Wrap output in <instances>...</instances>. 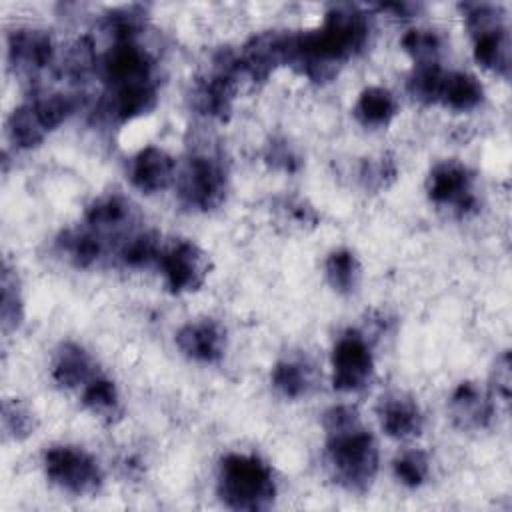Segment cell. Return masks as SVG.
Instances as JSON below:
<instances>
[{"instance_id": "1", "label": "cell", "mask_w": 512, "mask_h": 512, "mask_svg": "<svg viewBox=\"0 0 512 512\" xmlns=\"http://www.w3.org/2000/svg\"><path fill=\"white\" fill-rule=\"evenodd\" d=\"M370 30V16L362 8L332 6L316 30L292 32L288 66L312 82H330L346 60L364 50Z\"/></svg>"}, {"instance_id": "2", "label": "cell", "mask_w": 512, "mask_h": 512, "mask_svg": "<svg viewBox=\"0 0 512 512\" xmlns=\"http://www.w3.org/2000/svg\"><path fill=\"white\" fill-rule=\"evenodd\" d=\"M326 434V466L332 480L352 494L370 490L378 474V444L364 428L354 406H332L322 416Z\"/></svg>"}, {"instance_id": "3", "label": "cell", "mask_w": 512, "mask_h": 512, "mask_svg": "<svg viewBox=\"0 0 512 512\" xmlns=\"http://www.w3.org/2000/svg\"><path fill=\"white\" fill-rule=\"evenodd\" d=\"M216 490L230 510H268L276 500V480L270 466L252 454L224 456Z\"/></svg>"}, {"instance_id": "4", "label": "cell", "mask_w": 512, "mask_h": 512, "mask_svg": "<svg viewBox=\"0 0 512 512\" xmlns=\"http://www.w3.org/2000/svg\"><path fill=\"white\" fill-rule=\"evenodd\" d=\"M464 24L472 38V54L480 68L508 78L512 42L506 22V12L500 4L466 2L460 6Z\"/></svg>"}, {"instance_id": "5", "label": "cell", "mask_w": 512, "mask_h": 512, "mask_svg": "<svg viewBox=\"0 0 512 512\" xmlns=\"http://www.w3.org/2000/svg\"><path fill=\"white\" fill-rule=\"evenodd\" d=\"M176 194L184 208L212 212L220 208L228 194V168L220 156L196 152L186 158L176 172Z\"/></svg>"}, {"instance_id": "6", "label": "cell", "mask_w": 512, "mask_h": 512, "mask_svg": "<svg viewBox=\"0 0 512 512\" xmlns=\"http://www.w3.org/2000/svg\"><path fill=\"white\" fill-rule=\"evenodd\" d=\"M46 478L72 496H92L102 488L98 460L78 446H52L44 452Z\"/></svg>"}, {"instance_id": "7", "label": "cell", "mask_w": 512, "mask_h": 512, "mask_svg": "<svg viewBox=\"0 0 512 512\" xmlns=\"http://www.w3.org/2000/svg\"><path fill=\"white\" fill-rule=\"evenodd\" d=\"M242 70L238 54L220 50L214 58V68L208 76L200 78L192 90L194 108L214 120H228L238 94Z\"/></svg>"}, {"instance_id": "8", "label": "cell", "mask_w": 512, "mask_h": 512, "mask_svg": "<svg viewBox=\"0 0 512 512\" xmlns=\"http://www.w3.org/2000/svg\"><path fill=\"white\" fill-rule=\"evenodd\" d=\"M426 194L430 202L454 216H468L476 210V178L460 160H442L432 166L426 178Z\"/></svg>"}, {"instance_id": "9", "label": "cell", "mask_w": 512, "mask_h": 512, "mask_svg": "<svg viewBox=\"0 0 512 512\" xmlns=\"http://www.w3.org/2000/svg\"><path fill=\"white\" fill-rule=\"evenodd\" d=\"M158 266L172 294H190L204 286L210 274L208 254L192 240H174L162 248Z\"/></svg>"}, {"instance_id": "10", "label": "cell", "mask_w": 512, "mask_h": 512, "mask_svg": "<svg viewBox=\"0 0 512 512\" xmlns=\"http://www.w3.org/2000/svg\"><path fill=\"white\" fill-rule=\"evenodd\" d=\"M374 376V358L368 340L348 330L332 348V386L338 392L354 394L364 390Z\"/></svg>"}, {"instance_id": "11", "label": "cell", "mask_w": 512, "mask_h": 512, "mask_svg": "<svg viewBox=\"0 0 512 512\" xmlns=\"http://www.w3.org/2000/svg\"><path fill=\"white\" fill-rule=\"evenodd\" d=\"M136 224V206L118 192L94 198L84 212V226L104 238L114 248V252L130 234L136 232Z\"/></svg>"}, {"instance_id": "12", "label": "cell", "mask_w": 512, "mask_h": 512, "mask_svg": "<svg viewBox=\"0 0 512 512\" xmlns=\"http://www.w3.org/2000/svg\"><path fill=\"white\" fill-rule=\"evenodd\" d=\"M156 62L152 54L138 40L114 42L98 60V74L106 88L154 80Z\"/></svg>"}, {"instance_id": "13", "label": "cell", "mask_w": 512, "mask_h": 512, "mask_svg": "<svg viewBox=\"0 0 512 512\" xmlns=\"http://www.w3.org/2000/svg\"><path fill=\"white\" fill-rule=\"evenodd\" d=\"M8 62L18 76L38 80L56 62V44L42 28H16L8 32Z\"/></svg>"}, {"instance_id": "14", "label": "cell", "mask_w": 512, "mask_h": 512, "mask_svg": "<svg viewBox=\"0 0 512 512\" xmlns=\"http://www.w3.org/2000/svg\"><path fill=\"white\" fill-rule=\"evenodd\" d=\"M290 44L292 32L280 30H266L254 34L240 50L238 62L242 76L250 78L252 82H264L272 72L280 66H288L290 58Z\"/></svg>"}, {"instance_id": "15", "label": "cell", "mask_w": 512, "mask_h": 512, "mask_svg": "<svg viewBox=\"0 0 512 512\" xmlns=\"http://www.w3.org/2000/svg\"><path fill=\"white\" fill-rule=\"evenodd\" d=\"M174 342L178 350L194 362L216 364L226 354V328L214 318L190 320L178 328Z\"/></svg>"}, {"instance_id": "16", "label": "cell", "mask_w": 512, "mask_h": 512, "mask_svg": "<svg viewBox=\"0 0 512 512\" xmlns=\"http://www.w3.org/2000/svg\"><path fill=\"white\" fill-rule=\"evenodd\" d=\"M498 406L490 392L476 382H460L450 400H448V414L456 428L464 432L484 430L492 424Z\"/></svg>"}, {"instance_id": "17", "label": "cell", "mask_w": 512, "mask_h": 512, "mask_svg": "<svg viewBox=\"0 0 512 512\" xmlns=\"http://www.w3.org/2000/svg\"><path fill=\"white\" fill-rule=\"evenodd\" d=\"M102 112L110 122L124 124L150 114L158 104L156 80L130 82L106 88L102 96Z\"/></svg>"}, {"instance_id": "18", "label": "cell", "mask_w": 512, "mask_h": 512, "mask_svg": "<svg viewBox=\"0 0 512 512\" xmlns=\"http://www.w3.org/2000/svg\"><path fill=\"white\" fill-rule=\"evenodd\" d=\"M376 416L384 434L394 440L416 438L424 428V416L418 402L400 390H392L380 396L376 404Z\"/></svg>"}, {"instance_id": "19", "label": "cell", "mask_w": 512, "mask_h": 512, "mask_svg": "<svg viewBox=\"0 0 512 512\" xmlns=\"http://www.w3.org/2000/svg\"><path fill=\"white\" fill-rule=\"evenodd\" d=\"M174 158L158 146H144L138 150L128 166V178L132 186L144 194H156L176 182Z\"/></svg>"}, {"instance_id": "20", "label": "cell", "mask_w": 512, "mask_h": 512, "mask_svg": "<svg viewBox=\"0 0 512 512\" xmlns=\"http://www.w3.org/2000/svg\"><path fill=\"white\" fill-rule=\"evenodd\" d=\"M100 372L96 360L76 342H62L52 360V378L60 388L82 390Z\"/></svg>"}, {"instance_id": "21", "label": "cell", "mask_w": 512, "mask_h": 512, "mask_svg": "<svg viewBox=\"0 0 512 512\" xmlns=\"http://www.w3.org/2000/svg\"><path fill=\"white\" fill-rule=\"evenodd\" d=\"M56 246L60 254L76 268L96 266L100 260L106 258V254L112 248L104 238H100L96 232H92L86 226L64 230L58 236Z\"/></svg>"}, {"instance_id": "22", "label": "cell", "mask_w": 512, "mask_h": 512, "mask_svg": "<svg viewBox=\"0 0 512 512\" xmlns=\"http://www.w3.org/2000/svg\"><path fill=\"white\" fill-rule=\"evenodd\" d=\"M484 100V86L468 72H444L438 104L454 112H470Z\"/></svg>"}, {"instance_id": "23", "label": "cell", "mask_w": 512, "mask_h": 512, "mask_svg": "<svg viewBox=\"0 0 512 512\" xmlns=\"http://www.w3.org/2000/svg\"><path fill=\"white\" fill-rule=\"evenodd\" d=\"M352 114L364 128H384L396 118L398 100L384 86H368L358 94Z\"/></svg>"}, {"instance_id": "24", "label": "cell", "mask_w": 512, "mask_h": 512, "mask_svg": "<svg viewBox=\"0 0 512 512\" xmlns=\"http://www.w3.org/2000/svg\"><path fill=\"white\" fill-rule=\"evenodd\" d=\"M272 386L288 400H300L308 396L316 388V372L314 366L306 360H278L270 374Z\"/></svg>"}, {"instance_id": "25", "label": "cell", "mask_w": 512, "mask_h": 512, "mask_svg": "<svg viewBox=\"0 0 512 512\" xmlns=\"http://www.w3.org/2000/svg\"><path fill=\"white\" fill-rule=\"evenodd\" d=\"M162 248L156 230H136L118 246L116 256L128 268H146L158 264Z\"/></svg>"}, {"instance_id": "26", "label": "cell", "mask_w": 512, "mask_h": 512, "mask_svg": "<svg viewBox=\"0 0 512 512\" xmlns=\"http://www.w3.org/2000/svg\"><path fill=\"white\" fill-rule=\"evenodd\" d=\"M324 276L334 292L352 294L360 284L362 266L352 250L338 248L326 256Z\"/></svg>"}, {"instance_id": "27", "label": "cell", "mask_w": 512, "mask_h": 512, "mask_svg": "<svg viewBox=\"0 0 512 512\" xmlns=\"http://www.w3.org/2000/svg\"><path fill=\"white\" fill-rule=\"evenodd\" d=\"M8 136H10V142L22 150L38 146L48 136L46 126L42 124L30 100L12 110L8 118Z\"/></svg>"}, {"instance_id": "28", "label": "cell", "mask_w": 512, "mask_h": 512, "mask_svg": "<svg viewBox=\"0 0 512 512\" xmlns=\"http://www.w3.org/2000/svg\"><path fill=\"white\" fill-rule=\"evenodd\" d=\"M80 400L98 418L112 420V418H116L120 414V394H118V388L104 374H98L92 382H88L80 390Z\"/></svg>"}, {"instance_id": "29", "label": "cell", "mask_w": 512, "mask_h": 512, "mask_svg": "<svg viewBox=\"0 0 512 512\" xmlns=\"http://www.w3.org/2000/svg\"><path fill=\"white\" fill-rule=\"evenodd\" d=\"M102 26L112 36L114 42L138 40V36L146 26V10L136 4L114 8L104 16Z\"/></svg>"}, {"instance_id": "30", "label": "cell", "mask_w": 512, "mask_h": 512, "mask_svg": "<svg viewBox=\"0 0 512 512\" xmlns=\"http://www.w3.org/2000/svg\"><path fill=\"white\" fill-rule=\"evenodd\" d=\"M404 52L414 60V66L440 64L442 54V38L434 30L412 28L400 40Z\"/></svg>"}, {"instance_id": "31", "label": "cell", "mask_w": 512, "mask_h": 512, "mask_svg": "<svg viewBox=\"0 0 512 512\" xmlns=\"http://www.w3.org/2000/svg\"><path fill=\"white\" fill-rule=\"evenodd\" d=\"M2 300H0V320H2V330L4 334L16 330L22 320H24V300L20 294V284L18 276L14 270L4 264L2 268Z\"/></svg>"}, {"instance_id": "32", "label": "cell", "mask_w": 512, "mask_h": 512, "mask_svg": "<svg viewBox=\"0 0 512 512\" xmlns=\"http://www.w3.org/2000/svg\"><path fill=\"white\" fill-rule=\"evenodd\" d=\"M2 430L10 440H26L36 430V416L18 398H6L2 402Z\"/></svg>"}, {"instance_id": "33", "label": "cell", "mask_w": 512, "mask_h": 512, "mask_svg": "<svg viewBox=\"0 0 512 512\" xmlns=\"http://www.w3.org/2000/svg\"><path fill=\"white\" fill-rule=\"evenodd\" d=\"M444 68L440 64H428V66H414L410 78H408V92L410 96L426 106L438 104V92L444 78Z\"/></svg>"}, {"instance_id": "34", "label": "cell", "mask_w": 512, "mask_h": 512, "mask_svg": "<svg viewBox=\"0 0 512 512\" xmlns=\"http://www.w3.org/2000/svg\"><path fill=\"white\" fill-rule=\"evenodd\" d=\"M392 470L400 484H404L408 488H418L426 482V478L430 474L428 454L422 450H416V448L406 450L394 460Z\"/></svg>"}, {"instance_id": "35", "label": "cell", "mask_w": 512, "mask_h": 512, "mask_svg": "<svg viewBox=\"0 0 512 512\" xmlns=\"http://www.w3.org/2000/svg\"><path fill=\"white\" fill-rule=\"evenodd\" d=\"M396 174H398L396 162L386 154L376 158H366L360 166V180L364 188L374 192L388 188L396 180Z\"/></svg>"}, {"instance_id": "36", "label": "cell", "mask_w": 512, "mask_h": 512, "mask_svg": "<svg viewBox=\"0 0 512 512\" xmlns=\"http://www.w3.org/2000/svg\"><path fill=\"white\" fill-rule=\"evenodd\" d=\"M276 208L282 222H286L290 228L308 230L318 224V212L304 198H298V196L282 198Z\"/></svg>"}, {"instance_id": "37", "label": "cell", "mask_w": 512, "mask_h": 512, "mask_svg": "<svg viewBox=\"0 0 512 512\" xmlns=\"http://www.w3.org/2000/svg\"><path fill=\"white\" fill-rule=\"evenodd\" d=\"M264 162L282 172H296L302 166V158L286 138H272L264 150Z\"/></svg>"}, {"instance_id": "38", "label": "cell", "mask_w": 512, "mask_h": 512, "mask_svg": "<svg viewBox=\"0 0 512 512\" xmlns=\"http://www.w3.org/2000/svg\"><path fill=\"white\" fill-rule=\"evenodd\" d=\"M510 354L508 352H502L498 358H496V364L492 368V378H490V396L494 398L496 406L502 404L504 408L508 406L510 402Z\"/></svg>"}]
</instances>
